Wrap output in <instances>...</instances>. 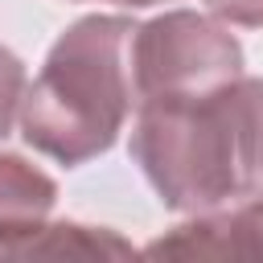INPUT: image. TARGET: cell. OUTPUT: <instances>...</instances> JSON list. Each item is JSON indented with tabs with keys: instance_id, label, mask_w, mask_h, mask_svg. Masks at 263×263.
<instances>
[{
	"instance_id": "8992f818",
	"label": "cell",
	"mask_w": 263,
	"mask_h": 263,
	"mask_svg": "<svg viewBox=\"0 0 263 263\" xmlns=\"http://www.w3.org/2000/svg\"><path fill=\"white\" fill-rule=\"evenodd\" d=\"M210 8L238 25H263V0H210Z\"/></svg>"
},
{
	"instance_id": "5b68a950",
	"label": "cell",
	"mask_w": 263,
	"mask_h": 263,
	"mask_svg": "<svg viewBox=\"0 0 263 263\" xmlns=\"http://www.w3.org/2000/svg\"><path fill=\"white\" fill-rule=\"evenodd\" d=\"M21 86H25V74H21V62L0 49V136L8 132V119L16 111V99H21Z\"/></svg>"
},
{
	"instance_id": "6da1fadb",
	"label": "cell",
	"mask_w": 263,
	"mask_h": 263,
	"mask_svg": "<svg viewBox=\"0 0 263 263\" xmlns=\"http://www.w3.org/2000/svg\"><path fill=\"white\" fill-rule=\"evenodd\" d=\"M132 152L177 210L263 201V82L144 99Z\"/></svg>"
},
{
	"instance_id": "7a4b0ae2",
	"label": "cell",
	"mask_w": 263,
	"mask_h": 263,
	"mask_svg": "<svg viewBox=\"0 0 263 263\" xmlns=\"http://www.w3.org/2000/svg\"><path fill=\"white\" fill-rule=\"evenodd\" d=\"M132 37L136 29L127 21L90 16L53 45L45 70L25 95L21 127L29 144L78 164L115 140L136 99Z\"/></svg>"
},
{
	"instance_id": "3957f363",
	"label": "cell",
	"mask_w": 263,
	"mask_h": 263,
	"mask_svg": "<svg viewBox=\"0 0 263 263\" xmlns=\"http://www.w3.org/2000/svg\"><path fill=\"white\" fill-rule=\"evenodd\" d=\"M132 70H136V99L156 95H185L230 82L242 74V53L230 33L210 25L193 12H173L132 37Z\"/></svg>"
},
{
	"instance_id": "52a82bcc",
	"label": "cell",
	"mask_w": 263,
	"mask_h": 263,
	"mask_svg": "<svg viewBox=\"0 0 263 263\" xmlns=\"http://www.w3.org/2000/svg\"><path fill=\"white\" fill-rule=\"evenodd\" d=\"M119 4H156V0H119Z\"/></svg>"
},
{
	"instance_id": "277c9868",
	"label": "cell",
	"mask_w": 263,
	"mask_h": 263,
	"mask_svg": "<svg viewBox=\"0 0 263 263\" xmlns=\"http://www.w3.org/2000/svg\"><path fill=\"white\" fill-rule=\"evenodd\" d=\"M53 201L49 177L16 156H0V234L41 230V214Z\"/></svg>"
}]
</instances>
